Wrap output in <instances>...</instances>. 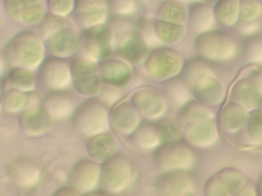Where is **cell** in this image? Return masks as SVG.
<instances>
[{
    "label": "cell",
    "instance_id": "cell-27",
    "mask_svg": "<svg viewBox=\"0 0 262 196\" xmlns=\"http://www.w3.org/2000/svg\"><path fill=\"white\" fill-rule=\"evenodd\" d=\"M248 143L252 146H262V110L256 109L249 114L246 127Z\"/></svg>",
    "mask_w": 262,
    "mask_h": 196
},
{
    "label": "cell",
    "instance_id": "cell-36",
    "mask_svg": "<svg viewBox=\"0 0 262 196\" xmlns=\"http://www.w3.org/2000/svg\"><path fill=\"white\" fill-rule=\"evenodd\" d=\"M45 10L42 3L37 1H26L21 19L28 23H36L44 17Z\"/></svg>",
    "mask_w": 262,
    "mask_h": 196
},
{
    "label": "cell",
    "instance_id": "cell-41",
    "mask_svg": "<svg viewBox=\"0 0 262 196\" xmlns=\"http://www.w3.org/2000/svg\"><path fill=\"white\" fill-rule=\"evenodd\" d=\"M53 196H81V195H80V192L73 187H61L60 189L55 191Z\"/></svg>",
    "mask_w": 262,
    "mask_h": 196
},
{
    "label": "cell",
    "instance_id": "cell-33",
    "mask_svg": "<svg viewBox=\"0 0 262 196\" xmlns=\"http://www.w3.org/2000/svg\"><path fill=\"white\" fill-rule=\"evenodd\" d=\"M9 81L16 90L32 91L35 87L34 76L25 68H16L10 72Z\"/></svg>",
    "mask_w": 262,
    "mask_h": 196
},
{
    "label": "cell",
    "instance_id": "cell-14",
    "mask_svg": "<svg viewBox=\"0 0 262 196\" xmlns=\"http://www.w3.org/2000/svg\"><path fill=\"white\" fill-rule=\"evenodd\" d=\"M47 47L57 58L72 55L78 48L79 39L76 32L64 28L47 39Z\"/></svg>",
    "mask_w": 262,
    "mask_h": 196
},
{
    "label": "cell",
    "instance_id": "cell-38",
    "mask_svg": "<svg viewBox=\"0 0 262 196\" xmlns=\"http://www.w3.org/2000/svg\"><path fill=\"white\" fill-rule=\"evenodd\" d=\"M48 6L51 12L54 15L62 17L71 12L73 6H75V2L72 1H50L48 2Z\"/></svg>",
    "mask_w": 262,
    "mask_h": 196
},
{
    "label": "cell",
    "instance_id": "cell-15",
    "mask_svg": "<svg viewBox=\"0 0 262 196\" xmlns=\"http://www.w3.org/2000/svg\"><path fill=\"white\" fill-rule=\"evenodd\" d=\"M248 110L236 103H228L219 114V124L222 129L228 133L234 134L242 132L248 124Z\"/></svg>",
    "mask_w": 262,
    "mask_h": 196
},
{
    "label": "cell",
    "instance_id": "cell-20",
    "mask_svg": "<svg viewBox=\"0 0 262 196\" xmlns=\"http://www.w3.org/2000/svg\"><path fill=\"white\" fill-rule=\"evenodd\" d=\"M194 95L202 102L209 105L219 104L224 98L223 86L215 79V77L208 78L193 87Z\"/></svg>",
    "mask_w": 262,
    "mask_h": 196
},
{
    "label": "cell",
    "instance_id": "cell-31",
    "mask_svg": "<svg viewBox=\"0 0 262 196\" xmlns=\"http://www.w3.org/2000/svg\"><path fill=\"white\" fill-rule=\"evenodd\" d=\"M160 142L164 144L177 142L181 137L180 126L174 120L165 119L156 126Z\"/></svg>",
    "mask_w": 262,
    "mask_h": 196
},
{
    "label": "cell",
    "instance_id": "cell-32",
    "mask_svg": "<svg viewBox=\"0 0 262 196\" xmlns=\"http://www.w3.org/2000/svg\"><path fill=\"white\" fill-rule=\"evenodd\" d=\"M262 14V5L258 1L246 0L241 2L239 6V22L257 23Z\"/></svg>",
    "mask_w": 262,
    "mask_h": 196
},
{
    "label": "cell",
    "instance_id": "cell-1",
    "mask_svg": "<svg viewBox=\"0 0 262 196\" xmlns=\"http://www.w3.org/2000/svg\"><path fill=\"white\" fill-rule=\"evenodd\" d=\"M43 48L34 32L25 31L15 36L5 48L7 62L17 68H34L43 58Z\"/></svg>",
    "mask_w": 262,
    "mask_h": 196
},
{
    "label": "cell",
    "instance_id": "cell-3",
    "mask_svg": "<svg viewBox=\"0 0 262 196\" xmlns=\"http://www.w3.org/2000/svg\"><path fill=\"white\" fill-rule=\"evenodd\" d=\"M132 163L124 156H113L105 160L100 170V185L111 193L124 191L133 178Z\"/></svg>",
    "mask_w": 262,
    "mask_h": 196
},
{
    "label": "cell",
    "instance_id": "cell-40",
    "mask_svg": "<svg viewBox=\"0 0 262 196\" xmlns=\"http://www.w3.org/2000/svg\"><path fill=\"white\" fill-rule=\"evenodd\" d=\"M233 196H258L256 186H254L252 183H247L246 186L243 187Z\"/></svg>",
    "mask_w": 262,
    "mask_h": 196
},
{
    "label": "cell",
    "instance_id": "cell-6",
    "mask_svg": "<svg viewBox=\"0 0 262 196\" xmlns=\"http://www.w3.org/2000/svg\"><path fill=\"white\" fill-rule=\"evenodd\" d=\"M98 67L94 61L81 58L76 59L72 65V76L76 90L87 96L99 93L101 82L97 75Z\"/></svg>",
    "mask_w": 262,
    "mask_h": 196
},
{
    "label": "cell",
    "instance_id": "cell-13",
    "mask_svg": "<svg viewBox=\"0 0 262 196\" xmlns=\"http://www.w3.org/2000/svg\"><path fill=\"white\" fill-rule=\"evenodd\" d=\"M184 136L193 145L206 147L215 142L217 127L214 119L188 122L184 129Z\"/></svg>",
    "mask_w": 262,
    "mask_h": 196
},
{
    "label": "cell",
    "instance_id": "cell-28",
    "mask_svg": "<svg viewBox=\"0 0 262 196\" xmlns=\"http://www.w3.org/2000/svg\"><path fill=\"white\" fill-rule=\"evenodd\" d=\"M243 51L246 59L253 65L262 64V36L251 35L245 39Z\"/></svg>",
    "mask_w": 262,
    "mask_h": 196
},
{
    "label": "cell",
    "instance_id": "cell-37",
    "mask_svg": "<svg viewBox=\"0 0 262 196\" xmlns=\"http://www.w3.org/2000/svg\"><path fill=\"white\" fill-rule=\"evenodd\" d=\"M64 23L66 21L62 19V17H59L54 14H50L45 18L43 24L41 26L42 35L45 38L46 37L50 38L52 35L57 33L58 31L64 29L66 28Z\"/></svg>",
    "mask_w": 262,
    "mask_h": 196
},
{
    "label": "cell",
    "instance_id": "cell-34",
    "mask_svg": "<svg viewBox=\"0 0 262 196\" xmlns=\"http://www.w3.org/2000/svg\"><path fill=\"white\" fill-rule=\"evenodd\" d=\"M184 81L178 80V79H173L170 81V83L167 84L166 87V92L168 97L175 103H181L183 101H186V98L189 97V92L188 88L184 84Z\"/></svg>",
    "mask_w": 262,
    "mask_h": 196
},
{
    "label": "cell",
    "instance_id": "cell-30",
    "mask_svg": "<svg viewBox=\"0 0 262 196\" xmlns=\"http://www.w3.org/2000/svg\"><path fill=\"white\" fill-rule=\"evenodd\" d=\"M159 17L163 21L181 24L186 19V11L184 7L175 2H166L163 3L162 7L159 10Z\"/></svg>",
    "mask_w": 262,
    "mask_h": 196
},
{
    "label": "cell",
    "instance_id": "cell-25",
    "mask_svg": "<svg viewBox=\"0 0 262 196\" xmlns=\"http://www.w3.org/2000/svg\"><path fill=\"white\" fill-rule=\"evenodd\" d=\"M214 118V111L205 104L190 103L186 105L179 113V121L192 122L200 120H209Z\"/></svg>",
    "mask_w": 262,
    "mask_h": 196
},
{
    "label": "cell",
    "instance_id": "cell-8",
    "mask_svg": "<svg viewBox=\"0 0 262 196\" xmlns=\"http://www.w3.org/2000/svg\"><path fill=\"white\" fill-rule=\"evenodd\" d=\"M72 67L61 58L49 57L40 68V78L53 91H61L71 82Z\"/></svg>",
    "mask_w": 262,
    "mask_h": 196
},
{
    "label": "cell",
    "instance_id": "cell-11",
    "mask_svg": "<svg viewBox=\"0 0 262 196\" xmlns=\"http://www.w3.org/2000/svg\"><path fill=\"white\" fill-rule=\"evenodd\" d=\"M181 68V59L171 50L161 49L155 51L146 61V69L155 78H169Z\"/></svg>",
    "mask_w": 262,
    "mask_h": 196
},
{
    "label": "cell",
    "instance_id": "cell-19",
    "mask_svg": "<svg viewBox=\"0 0 262 196\" xmlns=\"http://www.w3.org/2000/svg\"><path fill=\"white\" fill-rule=\"evenodd\" d=\"M102 79L111 85H124L129 80L132 70L129 65L119 59L102 61L99 66Z\"/></svg>",
    "mask_w": 262,
    "mask_h": 196
},
{
    "label": "cell",
    "instance_id": "cell-21",
    "mask_svg": "<svg viewBox=\"0 0 262 196\" xmlns=\"http://www.w3.org/2000/svg\"><path fill=\"white\" fill-rule=\"evenodd\" d=\"M214 74V69L205 59L195 58L186 63L183 70V79L187 85L192 86L193 88L202 81L215 77Z\"/></svg>",
    "mask_w": 262,
    "mask_h": 196
},
{
    "label": "cell",
    "instance_id": "cell-4",
    "mask_svg": "<svg viewBox=\"0 0 262 196\" xmlns=\"http://www.w3.org/2000/svg\"><path fill=\"white\" fill-rule=\"evenodd\" d=\"M193 155L194 153L188 145L177 141L161 146L157 150L156 160L165 173L183 170L193 164Z\"/></svg>",
    "mask_w": 262,
    "mask_h": 196
},
{
    "label": "cell",
    "instance_id": "cell-43",
    "mask_svg": "<svg viewBox=\"0 0 262 196\" xmlns=\"http://www.w3.org/2000/svg\"><path fill=\"white\" fill-rule=\"evenodd\" d=\"M84 196H106V195L101 192H90V193L85 194Z\"/></svg>",
    "mask_w": 262,
    "mask_h": 196
},
{
    "label": "cell",
    "instance_id": "cell-23",
    "mask_svg": "<svg viewBox=\"0 0 262 196\" xmlns=\"http://www.w3.org/2000/svg\"><path fill=\"white\" fill-rule=\"evenodd\" d=\"M214 9L208 4L199 3L190 9V24L192 29L200 33H206L214 23Z\"/></svg>",
    "mask_w": 262,
    "mask_h": 196
},
{
    "label": "cell",
    "instance_id": "cell-12",
    "mask_svg": "<svg viewBox=\"0 0 262 196\" xmlns=\"http://www.w3.org/2000/svg\"><path fill=\"white\" fill-rule=\"evenodd\" d=\"M78 22L87 29L102 26L107 17V3L103 1L77 2Z\"/></svg>",
    "mask_w": 262,
    "mask_h": 196
},
{
    "label": "cell",
    "instance_id": "cell-9",
    "mask_svg": "<svg viewBox=\"0 0 262 196\" xmlns=\"http://www.w3.org/2000/svg\"><path fill=\"white\" fill-rule=\"evenodd\" d=\"M157 187L161 196H194L193 183L184 170L164 173Z\"/></svg>",
    "mask_w": 262,
    "mask_h": 196
},
{
    "label": "cell",
    "instance_id": "cell-17",
    "mask_svg": "<svg viewBox=\"0 0 262 196\" xmlns=\"http://www.w3.org/2000/svg\"><path fill=\"white\" fill-rule=\"evenodd\" d=\"M20 125L30 134H42L52 125L50 112L45 107L34 106L25 111L20 116Z\"/></svg>",
    "mask_w": 262,
    "mask_h": 196
},
{
    "label": "cell",
    "instance_id": "cell-2",
    "mask_svg": "<svg viewBox=\"0 0 262 196\" xmlns=\"http://www.w3.org/2000/svg\"><path fill=\"white\" fill-rule=\"evenodd\" d=\"M195 47L204 58L218 61L230 60L238 51L235 38L222 31L201 34L195 41Z\"/></svg>",
    "mask_w": 262,
    "mask_h": 196
},
{
    "label": "cell",
    "instance_id": "cell-44",
    "mask_svg": "<svg viewBox=\"0 0 262 196\" xmlns=\"http://www.w3.org/2000/svg\"><path fill=\"white\" fill-rule=\"evenodd\" d=\"M258 108L262 110V99H261V101H260V104H259V107H258Z\"/></svg>",
    "mask_w": 262,
    "mask_h": 196
},
{
    "label": "cell",
    "instance_id": "cell-29",
    "mask_svg": "<svg viewBox=\"0 0 262 196\" xmlns=\"http://www.w3.org/2000/svg\"><path fill=\"white\" fill-rule=\"evenodd\" d=\"M156 36L165 43H175L183 36L184 30L181 24L171 23L167 21H157L155 23Z\"/></svg>",
    "mask_w": 262,
    "mask_h": 196
},
{
    "label": "cell",
    "instance_id": "cell-7",
    "mask_svg": "<svg viewBox=\"0 0 262 196\" xmlns=\"http://www.w3.org/2000/svg\"><path fill=\"white\" fill-rule=\"evenodd\" d=\"M106 115L107 111L105 106L99 101L91 100L81 105V107L77 110L75 113V125L77 129L84 134L90 124L87 135L99 134L107 127V120L94 119V117L96 118Z\"/></svg>",
    "mask_w": 262,
    "mask_h": 196
},
{
    "label": "cell",
    "instance_id": "cell-39",
    "mask_svg": "<svg viewBox=\"0 0 262 196\" xmlns=\"http://www.w3.org/2000/svg\"><path fill=\"white\" fill-rule=\"evenodd\" d=\"M244 78H248L257 88L259 93L262 95V67L261 66L252 64L250 66V71Z\"/></svg>",
    "mask_w": 262,
    "mask_h": 196
},
{
    "label": "cell",
    "instance_id": "cell-35",
    "mask_svg": "<svg viewBox=\"0 0 262 196\" xmlns=\"http://www.w3.org/2000/svg\"><path fill=\"white\" fill-rule=\"evenodd\" d=\"M206 196H233L227 185L218 175H215L205 185Z\"/></svg>",
    "mask_w": 262,
    "mask_h": 196
},
{
    "label": "cell",
    "instance_id": "cell-18",
    "mask_svg": "<svg viewBox=\"0 0 262 196\" xmlns=\"http://www.w3.org/2000/svg\"><path fill=\"white\" fill-rule=\"evenodd\" d=\"M118 51L124 58L135 63L146 56L147 44L139 33L131 31L122 39Z\"/></svg>",
    "mask_w": 262,
    "mask_h": 196
},
{
    "label": "cell",
    "instance_id": "cell-24",
    "mask_svg": "<svg viewBox=\"0 0 262 196\" xmlns=\"http://www.w3.org/2000/svg\"><path fill=\"white\" fill-rule=\"evenodd\" d=\"M239 1H219L215 5L216 19L225 27H232L239 20Z\"/></svg>",
    "mask_w": 262,
    "mask_h": 196
},
{
    "label": "cell",
    "instance_id": "cell-26",
    "mask_svg": "<svg viewBox=\"0 0 262 196\" xmlns=\"http://www.w3.org/2000/svg\"><path fill=\"white\" fill-rule=\"evenodd\" d=\"M88 145L97 146V147L99 146V148H94V149L88 150V152L91 156H93L94 158H97V159H108L114 156V153L116 152V150L105 148V146L106 147L115 146V145H117V143L111 135L102 134V135L96 136L93 139H91L89 141Z\"/></svg>",
    "mask_w": 262,
    "mask_h": 196
},
{
    "label": "cell",
    "instance_id": "cell-22",
    "mask_svg": "<svg viewBox=\"0 0 262 196\" xmlns=\"http://www.w3.org/2000/svg\"><path fill=\"white\" fill-rule=\"evenodd\" d=\"M44 107L50 112V114L57 117L68 116L74 106L71 95L60 91H56L48 95L44 101Z\"/></svg>",
    "mask_w": 262,
    "mask_h": 196
},
{
    "label": "cell",
    "instance_id": "cell-42",
    "mask_svg": "<svg viewBox=\"0 0 262 196\" xmlns=\"http://www.w3.org/2000/svg\"><path fill=\"white\" fill-rule=\"evenodd\" d=\"M256 190H257V194L258 196H262V174L260 175L257 185H256Z\"/></svg>",
    "mask_w": 262,
    "mask_h": 196
},
{
    "label": "cell",
    "instance_id": "cell-16",
    "mask_svg": "<svg viewBox=\"0 0 262 196\" xmlns=\"http://www.w3.org/2000/svg\"><path fill=\"white\" fill-rule=\"evenodd\" d=\"M231 97L234 103L250 111L258 109L262 99V95L248 78H243L234 84L231 90Z\"/></svg>",
    "mask_w": 262,
    "mask_h": 196
},
{
    "label": "cell",
    "instance_id": "cell-5",
    "mask_svg": "<svg viewBox=\"0 0 262 196\" xmlns=\"http://www.w3.org/2000/svg\"><path fill=\"white\" fill-rule=\"evenodd\" d=\"M81 48L84 58L91 61L104 58L112 47V32L105 26L87 29L81 36Z\"/></svg>",
    "mask_w": 262,
    "mask_h": 196
},
{
    "label": "cell",
    "instance_id": "cell-10",
    "mask_svg": "<svg viewBox=\"0 0 262 196\" xmlns=\"http://www.w3.org/2000/svg\"><path fill=\"white\" fill-rule=\"evenodd\" d=\"M72 187L85 194L93 192L100 182V170L96 163L82 160L73 168L70 177Z\"/></svg>",
    "mask_w": 262,
    "mask_h": 196
}]
</instances>
